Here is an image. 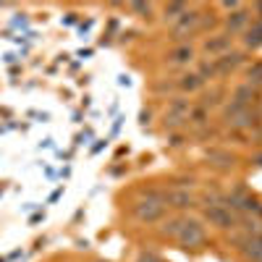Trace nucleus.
<instances>
[{
    "mask_svg": "<svg viewBox=\"0 0 262 262\" xmlns=\"http://www.w3.org/2000/svg\"><path fill=\"white\" fill-rule=\"evenodd\" d=\"M168 215L165 205V189H144L134 202H131V217L139 226H155Z\"/></svg>",
    "mask_w": 262,
    "mask_h": 262,
    "instance_id": "1",
    "label": "nucleus"
},
{
    "mask_svg": "<svg viewBox=\"0 0 262 262\" xmlns=\"http://www.w3.org/2000/svg\"><path fill=\"white\" fill-rule=\"evenodd\" d=\"M173 244H176L179 249H184V252H189V254L205 252V247H207V226H205V221L196 217V215H186L179 236L173 238Z\"/></svg>",
    "mask_w": 262,
    "mask_h": 262,
    "instance_id": "2",
    "label": "nucleus"
},
{
    "mask_svg": "<svg viewBox=\"0 0 262 262\" xmlns=\"http://www.w3.org/2000/svg\"><path fill=\"white\" fill-rule=\"evenodd\" d=\"M202 221L210 228L233 233L238 228V215L223 202H202Z\"/></svg>",
    "mask_w": 262,
    "mask_h": 262,
    "instance_id": "3",
    "label": "nucleus"
},
{
    "mask_svg": "<svg viewBox=\"0 0 262 262\" xmlns=\"http://www.w3.org/2000/svg\"><path fill=\"white\" fill-rule=\"evenodd\" d=\"M165 205H168V212L189 215L200 202H196V196L189 186H173V189H165Z\"/></svg>",
    "mask_w": 262,
    "mask_h": 262,
    "instance_id": "4",
    "label": "nucleus"
},
{
    "mask_svg": "<svg viewBox=\"0 0 262 262\" xmlns=\"http://www.w3.org/2000/svg\"><path fill=\"white\" fill-rule=\"evenodd\" d=\"M200 32H202V13H200V8H189L170 29L173 39H191L194 34H200Z\"/></svg>",
    "mask_w": 262,
    "mask_h": 262,
    "instance_id": "5",
    "label": "nucleus"
},
{
    "mask_svg": "<svg viewBox=\"0 0 262 262\" xmlns=\"http://www.w3.org/2000/svg\"><path fill=\"white\" fill-rule=\"evenodd\" d=\"M189 100H184V97H173L170 102H168V111H165V116H163V128L165 131H179L184 123H186V118H189Z\"/></svg>",
    "mask_w": 262,
    "mask_h": 262,
    "instance_id": "6",
    "label": "nucleus"
},
{
    "mask_svg": "<svg viewBox=\"0 0 262 262\" xmlns=\"http://www.w3.org/2000/svg\"><path fill=\"white\" fill-rule=\"evenodd\" d=\"M249 24H252V8L249 6H238L236 11L223 16V32L231 37H242Z\"/></svg>",
    "mask_w": 262,
    "mask_h": 262,
    "instance_id": "7",
    "label": "nucleus"
},
{
    "mask_svg": "<svg viewBox=\"0 0 262 262\" xmlns=\"http://www.w3.org/2000/svg\"><path fill=\"white\" fill-rule=\"evenodd\" d=\"M231 50H233V37L226 34V32H217V34H212V37H207L202 42V53L210 55L212 60L226 55V53H231Z\"/></svg>",
    "mask_w": 262,
    "mask_h": 262,
    "instance_id": "8",
    "label": "nucleus"
},
{
    "mask_svg": "<svg viewBox=\"0 0 262 262\" xmlns=\"http://www.w3.org/2000/svg\"><path fill=\"white\" fill-rule=\"evenodd\" d=\"M212 63H215L217 79H221V76H228V74H233V71L242 69V66L247 63V53H244V50H231V53H226V55H221V58H215Z\"/></svg>",
    "mask_w": 262,
    "mask_h": 262,
    "instance_id": "9",
    "label": "nucleus"
},
{
    "mask_svg": "<svg viewBox=\"0 0 262 262\" xmlns=\"http://www.w3.org/2000/svg\"><path fill=\"white\" fill-rule=\"evenodd\" d=\"M165 60H168V66H173V69H184V66L196 60V48L191 45V42H181V45H176L168 53Z\"/></svg>",
    "mask_w": 262,
    "mask_h": 262,
    "instance_id": "10",
    "label": "nucleus"
},
{
    "mask_svg": "<svg viewBox=\"0 0 262 262\" xmlns=\"http://www.w3.org/2000/svg\"><path fill=\"white\" fill-rule=\"evenodd\" d=\"M259 95H262V92H257L254 86H249V84L244 81V84H238L236 90H233L228 105H233V107H254V105L259 102Z\"/></svg>",
    "mask_w": 262,
    "mask_h": 262,
    "instance_id": "11",
    "label": "nucleus"
},
{
    "mask_svg": "<svg viewBox=\"0 0 262 262\" xmlns=\"http://www.w3.org/2000/svg\"><path fill=\"white\" fill-rule=\"evenodd\" d=\"M259 48H262V21L259 18H252V24L242 34V50L244 53H254Z\"/></svg>",
    "mask_w": 262,
    "mask_h": 262,
    "instance_id": "12",
    "label": "nucleus"
},
{
    "mask_svg": "<svg viewBox=\"0 0 262 262\" xmlns=\"http://www.w3.org/2000/svg\"><path fill=\"white\" fill-rule=\"evenodd\" d=\"M184 217L186 215H165L163 221L158 223V236L163 238V242H173V238L179 236V231H181V223H184Z\"/></svg>",
    "mask_w": 262,
    "mask_h": 262,
    "instance_id": "13",
    "label": "nucleus"
},
{
    "mask_svg": "<svg viewBox=\"0 0 262 262\" xmlns=\"http://www.w3.org/2000/svg\"><path fill=\"white\" fill-rule=\"evenodd\" d=\"M236 252L242 254L244 262H262V233L259 236H249Z\"/></svg>",
    "mask_w": 262,
    "mask_h": 262,
    "instance_id": "14",
    "label": "nucleus"
},
{
    "mask_svg": "<svg viewBox=\"0 0 262 262\" xmlns=\"http://www.w3.org/2000/svg\"><path fill=\"white\" fill-rule=\"evenodd\" d=\"M176 86H179V92H184V95H196V92H202L207 84L202 81V76L196 74V71H186V74L179 76Z\"/></svg>",
    "mask_w": 262,
    "mask_h": 262,
    "instance_id": "15",
    "label": "nucleus"
},
{
    "mask_svg": "<svg viewBox=\"0 0 262 262\" xmlns=\"http://www.w3.org/2000/svg\"><path fill=\"white\" fill-rule=\"evenodd\" d=\"M207 160H210V165L217 168V170H231L233 163H236V158L231 155L228 149H210V152H207Z\"/></svg>",
    "mask_w": 262,
    "mask_h": 262,
    "instance_id": "16",
    "label": "nucleus"
},
{
    "mask_svg": "<svg viewBox=\"0 0 262 262\" xmlns=\"http://www.w3.org/2000/svg\"><path fill=\"white\" fill-rule=\"evenodd\" d=\"M186 123H189L191 128H202V126H207V123H210V111H207V107H202L200 102L191 105V107H189V118H186Z\"/></svg>",
    "mask_w": 262,
    "mask_h": 262,
    "instance_id": "17",
    "label": "nucleus"
},
{
    "mask_svg": "<svg viewBox=\"0 0 262 262\" xmlns=\"http://www.w3.org/2000/svg\"><path fill=\"white\" fill-rule=\"evenodd\" d=\"M189 8H191V6H186V3H168V6L160 8V16H163V21H170V24H176V21H179Z\"/></svg>",
    "mask_w": 262,
    "mask_h": 262,
    "instance_id": "18",
    "label": "nucleus"
},
{
    "mask_svg": "<svg viewBox=\"0 0 262 262\" xmlns=\"http://www.w3.org/2000/svg\"><path fill=\"white\" fill-rule=\"evenodd\" d=\"M223 97H226V90H221V86H215V90H210V92H205L202 95V107H207V111L212 113L215 107H221L223 105Z\"/></svg>",
    "mask_w": 262,
    "mask_h": 262,
    "instance_id": "19",
    "label": "nucleus"
},
{
    "mask_svg": "<svg viewBox=\"0 0 262 262\" xmlns=\"http://www.w3.org/2000/svg\"><path fill=\"white\" fill-rule=\"evenodd\" d=\"M247 84L254 86L257 92H262V60H254L252 66H247Z\"/></svg>",
    "mask_w": 262,
    "mask_h": 262,
    "instance_id": "20",
    "label": "nucleus"
},
{
    "mask_svg": "<svg viewBox=\"0 0 262 262\" xmlns=\"http://www.w3.org/2000/svg\"><path fill=\"white\" fill-rule=\"evenodd\" d=\"M196 74L202 76V81L205 84H210V81H215L217 79V71H215V63L212 60H207V58H202V60H196V69H194Z\"/></svg>",
    "mask_w": 262,
    "mask_h": 262,
    "instance_id": "21",
    "label": "nucleus"
},
{
    "mask_svg": "<svg viewBox=\"0 0 262 262\" xmlns=\"http://www.w3.org/2000/svg\"><path fill=\"white\" fill-rule=\"evenodd\" d=\"M128 8L134 13H139V18H149L152 13H155V6H152V3H131Z\"/></svg>",
    "mask_w": 262,
    "mask_h": 262,
    "instance_id": "22",
    "label": "nucleus"
},
{
    "mask_svg": "<svg viewBox=\"0 0 262 262\" xmlns=\"http://www.w3.org/2000/svg\"><path fill=\"white\" fill-rule=\"evenodd\" d=\"M134 262H165V259H163L158 252H147V249H144V252H139V254L134 257Z\"/></svg>",
    "mask_w": 262,
    "mask_h": 262,
    "instance_id": "23",
    "label": "nucleus"
},
{
    "mask_svg": "<svg viewBox=\"0 0 262 262\" xmlns=\"http://www.w3.org/2000/svg\"><path fill=\"white\" fill-rule=\"evenodd\" d=\"M238 6H244V3H238V0H226V3H221V8H223L226 13H231V11H236Z\"/></svg>",
    "mask_w": 262,
    "mask_h": 262,
    "instance_id": "24",
    "label": "nucleus"
},
{
    "mask_svg": "<svg viewBox=\"0 0 262 262\" xmlns=\"http://www.w3.org/2000/svg\"><path fill=\"white\" fill-rule=\"evenodd\" d=\"M252 163H254L257 168H262V152H254V155H252Z\"/></svg>",
    "mask_w": 262,
    "mask_h": 262,
    "instance_id": "25",
    "label": "nucleus"
},
{
    "mask_svg": "<svg viewBox=\"0 0 262 262\" xmlns=\"http://www.w3.org/2000/svg\"><path fill=\"white\" fill-rule=\"evenodd\" d=\"M92 262H107V259H92Z\"/></svg>",
    "mask_w": 262,
    "mask_h": 262,
    "instance_id": "26",
    "label": "nucleus"
}]
</instances>
